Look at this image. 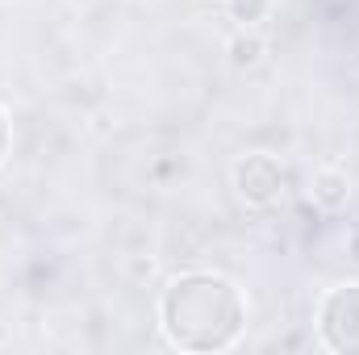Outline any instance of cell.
<instances>
[{"label":"cell","mask_w":359,"mask_h":355,"mask_svg":"<svg viewBox=\"0 0 359 355\" xmlns=\"http://www.w3.org/2000/svg\"><path fill=\"white\" fill-rule=\"evenodd\" d=\"M159 330L180 351H230L247 335V297L222 272H180L159 293Z\"/></svg>","instance_id":"1"},{"label":"cell","mask_w":359,"mask_h":355,"mask_svg":"<svg viewBox=\"0 0 359 355\" xmlns=\"http://www.w3.org/2000/svg\"><path fill=\"white\" fill-rule=\"evenodd\" d=\"M318 343L334 355H359V280L334 284L322 293L313 314Z\"/></svg>","instance_id":"2"},{"label":"cell","mask_w":359,"mask_h":355,"mask_svg":"<svg viewBox=\"0 0 359 355\" xmlns=\"http://www.w3.org/2000/svg\"><path fill=\"white\" fill-rule=\"evenodd\" d=\"M230 184H234V192L247 209H271L288 192V168L271 151H247V155L234 159Z\"/></svg>","instance_id":"3"},{"label":"cell","mask_w":359,"mask_h":355,"mask_svg":"<svg viewBox=\"0 0 359 355\" xmlns=\"http://www.w3.org/2000/svg\"><path fill=\"white\" fill-rule=\"evenodd\" d=\"M309 201L322 209V213H343L347 205H351V196H355V188H351V176L347 172H339V168H318L313 176H309Z\"/></svg>","instance_id":"4"},{"label":"cell","mask_w":359,"mask_h":355,"mask_svg":"<svg viewBox=\"0 0 359 355\" xmlns=\"http://www.w3.org/2000/svg\"><path fill=\"white\" fill-rule=\"evenodd\" d=\"M264 55H268V38H264L259 29H243V25H238V29L230 34V42H226V63H230L234 72L259 67Z\"/></svg>","instance_id":"5"},{"label":"cell","mask_w":359,"mask_h":355,"mask_svg":"<svg viewBox=\"0 0 359 355\" xmlns=\"http://www.w3.org/2000/svg\"><path fill=\"white\" fill-rule=\"evenodd\" d=\"M230 21H238L243 29H259V21H268L271 0H222Z\"/></svg>","instance_id":"6"},{"label":"cell","mask_w":359,"mask_h":355,"mask_svg":"<svg viewBox=\"0 0 359 355\" xmlns=\"http://www.w3.org/2000/svg\"><path fill=\"white\" fill-rule=\"evenodd\" d=\"M8 147H13V121H8V109L0 105V163H4Z\"/></svg>","instance_id":"7"},{"label":"cell","mask_w":359,"mask_h":355,"mask_svg":"<svg viewBox=\"0 0 359 355\" xmlns=\"http://www.w3.org/2000/svg\"><path fill=\"white\" fill-rule=\"evenodd\" d=\"M347 260H351V264H359V226H351V230H347Z\"/></svg>","instance_id":"8"}]
</instances>
